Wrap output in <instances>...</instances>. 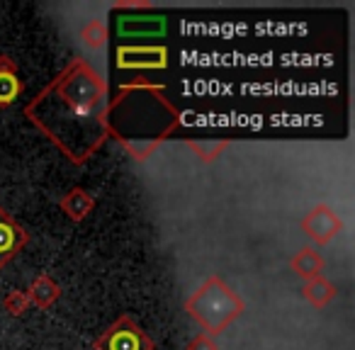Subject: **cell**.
<instances>
[{"label":"cell","mask_w":355,"mask_h":350,"mask_svg":"<svg viewBox=\"0 0 355 350\" xmlns=\"http://www.w3.org/2000/svg\"><path fill=\"white\" fill-rule=\"evenodd\" d=\"M103 98L105 85L98 83V76L88 66L76 64L35 103L40 107L46 105V110L30 107V114L46 132L66 117V122L56 129L51 139H56L64 148L69 146V139H78L83 141V153L88 156L100 141L98 134L103 129Z\"/></svg>","instance_id":"cell-1"},{"label":"cell","mask_w":355,"mask_h":350,"mask_svg":"<svg viewBox=\"0 0 355 350\" xmlns=\"http://www.w3.org/2000/svg\"><path fill=\"white\" fill-rule=\"evenodd\" d=\"M243 309L241 299L224 285L222 280L212 277L198 295L188 301V311L200 326L209 331V333H219L234 316H239Z\"/></svg>","instance_id":"cell-2"},{"label":"cell","mask_w":355,"mask_h":350,"mask_svg":"<svg viewBox=\"0 0 355 350\" xmlns=\"http://www.w3.org/2000/svg\"><path fill=\"white\" fill-rule=\"evenodd\" d=\"M103 350H151L148 338L132 324L129 319H122L103 335L100 340Z\"/></svg>","instance_id":"cell-3"},{"label":"cell","mask_w":355,"mask_h":350,"mask_svg":"<svg viewBox=\"0 0 355 350\" xmlns=\"http://www.w3.org/2000/svg\"><path fill=\"white\" fill-rule=\"evenodd\" d=\"M117 64L119 69H163L166 66V49L158 46H124L117 51Z\"/></svg>","instance_id":"cell-4"},{"label":"cell","mask_w":355,"mask_h":350,"mask_svg":"<svg viewBox=\"0 0 355 350\" xmlns=\"http://www.w3.org/2000/svg\"><path fill=\"white\" fill-rule=\"evenodd\" d=\"M304 227L311 238H316V241H329V238L334 236L336 229H338V219H336L326 207H319L309 214Z\"/></svg>","instance_id":"cell-5"},{"label":"cell","mask_w":355,"mask_h":350,"mask_svg":"<svg viewBox=\"0 0 355 350\" xmlns=\"http://www.w3.org/2000/svg\"><path fill=\"white\" fill-rule=\"evenodd\" d=\"M22 241H25V234L12 224L8 214L0 212V263L8 261L22 246Z\"/></svg>","instance_id":"cell-6"},{"label":"cell","mask_w":355,"mask_h":350,"mask_svg":"<svg viewBox=\"0 0 355 350\" xmlns=\"http://www.w3.org/2000/svg\"><path fill=\"white\" fill-rule=\"evenodd\" d=\"M117 27H119V35H127V37H139V32L144 37L158 35V32H163V17L161 20L158 17H141V22H139V17H119Z\"/></svg>","instance_id":"cell-7"},{"label":"cell","mask_w":355,"mask_h":350,"mask_svg":"<svg viewBox=\"0 0 355 350\" xmlns=\"http://www.w3.org/2000/svg\"><path fill=\"white\" fill-rule=\"evenodd\" d=\"M20 90H22V85H20V80H17V76L12 73V71L0 69V105L15 103Z\"/></svg>","instance_id":"cell-8"},{"label":"cell","mask_w":355,"mask_h":350,"mask_svg":"<svg viewBox=\"0 0 355 350\" xmlns=\"http://www.w3.org/2000/svg\"><path fill=\"white\" fill-rule=\"evenodd\" d=\"M295 268L302 272V275H314L316 270L321 268V261L316 256H311V251H304L300 258L295 261Z\"/></svg>","instance_id":"cell-9"}]
</instances>
